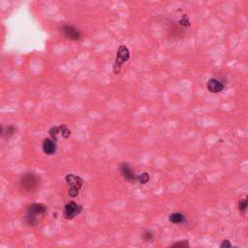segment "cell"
Instances as JSON below:
<instances>
[{
  "mask_svg": "<svg viewBox=\"0 0 248 248\" xmlns=\"http://www.w3.org/2000/svg\"><path fill=\"white\" fill-rule=\"evenodd\" d=\"M47 212V207L43 203H33L28 207L26 218L30 225H37Z\"/></svg>",
  "mask_w": 248,
  "mask_h": 248,
  "instance_id": "1",
  "label": "cell"
},
{
  "mask_svg": "<svg viewBox=\"0 0 248 248\" xmlns=\"http://www.w3.org/2000/svg\"><path fill=\"white\" fill-rule=\"evenodd\" d=\"M21 187L23 191L25 192H33L40 185V179L34 173H25L21 178Z\"/></svg>",
  "mask_w": 248,
  "mask_h": 248,
  "instance_id": "2",
  "label": "cell"
},
{
  "mask_svg": "<svg viewBox=\"0 0 248 248\" xmlns=\"http://www.w3.org/2000/svg\"><path fill=\"white\" fill-rule=\"evenodd\" d=\"M65 180H66L67 184L70 186L69 191H68L69 196L72 198L77 197L79 195V189L82 188L83 183V178L79 177V176H76L74 175H67L65 176Z\"/></svg>",
  "mask_w": 248,
  "mask_h": 248,
  "instance_id": "3",
  "label": "cell"
},
{
  "mask_svg": "<svg viewBox=\"0 0 248 248\" xmlns=\"http://www.w3.org/2000/svg\"><path fill=\"white\" fill-rule=\"evenodd\" d=\"M130 57V52L126 46H120L117 51V55L114 64V73L118 74L122 65L129 59Z\"/></svg>",
  "mask_w": 248,
  "mask_h": 248,
  "instance_id": "4",
  "label": "cell"
},
{
  "mask_svg": "<svg viewBox=\"0 0 248 248\" xmlns=\"http://www.w3.org/2000/svg\"><path fill=\"white\" fill-rule=\"evenodd\" d=\"M80 211H82V207H79L75 202H70L67 203L64 208V217L66 219L70 220L74 217L77 216Z\"/></svg>",
  "mask_w": 248,
  "mask_h": 248,
  "instance_id": "5",
  "label": "cell"
},
{
  "mask_svg": "<svg viewBox=\"0 0 248 248\" xmlns=\"http://www.w3.org/2000/svg\"><path fill=\"white\" fill-rule=\"evenodd\" d=\"M62 33H63L68 39L71 40H79L80 38V32L75 28L74 26L71 25H63L61 27Z\"/></svg>",
  "mask_w": 248,
  "mask_h": 248,
  "instance_id": "6",
  "label": "cell"
},
{
  "mask_svg": "<svg viewBox=\"0 0 248 248\" xmlns=\"http://www.w3.org/2000/svg\"><path fill=\"white\" fill-rule=\"evenodd\" d=\"M120 172L122 176L126 179L127 181L129 182H134L135 181V175L133 172V170L130 168V166L123 163L121 166H120Z\"/></svg>",
  "mask_w": 248,
  "mask_h": 248,
  "instance_id": "7",
  "label": "cell"
},
{
  "mask_svg": "<svg viewBox=\"0 0 248 248\" xmlns=\"http://www.w3.org/2000/svg\"><path fill=\"white\" fill-rule=\"evenodd\" d=\"M55 141L46 139L43 141V151L47 155H52L56 151V145H55Z\"/></svg>",
  "mask_w": 248,
  "mask_h": 248,
  "instance_id": "8",
  "label": "cell"
},
{
  "mask_svg": "<svg viewBox=\"0 0 248 248\" xmlns=\"http://www.w3.org/2000/svg\"><path fill=\"white\" fill-rule=\"evenodd\" d=\"M223 84L221 83H219L218 80H216L214 79H210L208 80V83H207V88L209 91H211L213 93H218L220 91L223 90Z\"/></svg>",
  "mask_w": 248,
  "mask_h": 248,
  "instance_id": "9",
  "label": "cell"
},
{
  "mask_svg": "<svg viewBox=\"0 0 248 248\" xmlns=\"http://www.w3.org/2000/svg\"><path fill=\"white\" fill-rule=\"evenodd\" d=\"M170 221L172 223H175V224H178V223H181L184 220V216L180 213H172L170 215Z\"/></svg>",
  "mask_w": 248,
  "mask_h": 248,
  "instance_id": "10",
  "label": "cell"
},
{
  "mask_svg": "<svg viewBox=\"0 0 248 248\" xmlns=\"http://www.w3.org/2000/svg\"><path fill=\"white\" fill-rule=\"evenodd\" d=\"M171 248H190L189 246V241L183 239L181 241H178V242H176L175 244H172L171 246Z\"/></svg>",
  "mask_w": 248,
  "mask_h": 248,
  "instance_id": "11",
  "label": "cell"
},
{
  "mask_svg": "<svg viewBox=\"0 0 248 248\" xmlns=\"http://www.w3.org/2000/svg\"><path fill=\"white\" fill-rule=\"evenodd\" d=\"M60 132H61L62 137H63L64 139H68L71 135V131L67 128L65 124H62V125L60 126Z\"/></svg>",
  "mask_w": 248,
  "mask_h": 248,
  "instance_id": "12",
  "label": "cell"
},
{
  "mask_svg": "<svg viewBox=\"0 0 248 248\" xmlns=\"http://www.w3.org/2000/svg\"><path fill=\"white\" fill-rule=\"evenodd\" d=\"M59 132H60V126H59V127L54 126V127H52L51 130H49V135L52 136V140H54V141H56V140H57V134H58Z\"/></svg>",
  "mask_w": 248,
  "mask_h": 248,
  "instance_id": "13",
  "label": "cell"
},
{
  "mask_svg": "<svg viewBox=\"0 0 248 248\" xmlns=\"http://www.w3.org/2000/svg\"><path fill=\"white\" fill-rule=\"evenodd\" d=\"M139 180L141 184H145L148 180H149V175H148L147 172H142L139 176Z\"/></svg>",
  "mask_w": 248,
  "mask_h": 248,
  "instance_id": "14",
  "label": "cell"
},
{
  "mask_svg": "<svg viewBox=\"0 0 248 248\" xmlns=\"http://www.w3.org/2000/svg\"><path fill=\"white\" fill-rule=\"evenodd\" d=\"M142 238L145 240H151L153 238V234L149 231H145L142 234Z\"/></svg>",
  "mask_w": 248,
  "mask_h": 248,
  "instance_id": "15",
  "label": "cell"
},
{
  "mask_svg": "<svg viewBox=\"0 0 248 248\" xmlns=\"http://www.w3.org/2000/svg\"><path fill=\"white\" fill-rule=\"evenodd\" d=\"M180 24L181 25H184V26H189L190 25V21H189V18L188 17L184 15L181 18V21H180Z\"/></svg>",
  "mask_w": 248,
  "mask_h": 248,
  "instance_id": "16",
  "label": "cell"
},
{
  "mask_svg": "<svg viewBox=\"0 0 248 248\" xmlns=\"http://www.w3.org/2000/svg\"><path fill=\"white\" fill-rule=\"evenodd\" d=\"M248 206V202L246 200H240L239 203H238V207L240 210H244Z\"/></svg>",
  "mask_w": 248,
  "mask_h": 248,
  "instance_id": "17",
  "label": "cell"
},
{
  "mask_svg": "<svg viewBox=\"0 0 248 248\" xmlns=\"http://www.w3.org/2000/svg\"><path fill=\"white\" fill-rule=\"evenodd\" d=\"M220 248H232L231 242H230V241H229L228 239L223 240V242H222L221 245H220Z\"/></svg>",
  "mask_w": 248,
  "mask_h": 248,
  "instance_id": "18",
  "label": "cell"
}]
</instances>
